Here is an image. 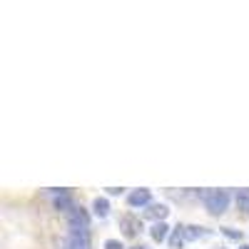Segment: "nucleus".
<instances>
[{"label": "nucleus", "instance_id": "nucleus-1", "mask_svg": "<svg viewBox=\"0 0 249 249\" xmlns=\"http://www.w3.org/2000/svg\"><path fill=\"white\" fill-rule=\"evenodd\" d=\"M202 202L212 214H222V212H227V207H230V195L224 190H207L202 195Z\"/></svg>", "mask_w": 249, "mask_h": 249}, {"label": "nucleus", "instance_id": "nucleus-2", "mask_svg": "<svg viewBox=\"0 0 249 249\" xmlns=\"http://www.w3.org/2000/svg\"><path fill=\"white\" fill-rule=\"evenodd\" d=\"M68 224L72 232H80V234H88V227H90V217L82 207H72L68 212Z\"/></svg>", "mask_w": 249, "mask_h": 249}, {"label": "nucleus", "instance_id": "nucleus-3", "mask_svg": "<svg viewBox=\"0 0 249 249\" xmlns=\"http://www.w3.org/2000/svg\"><path fill=\"white\" fill-rule=\"evenodd\" d=\"M150 199H152V195H150V190H135V192H130V197H127V204L130 207H150Z\"/></svg>", "mask_w": 249, "mask_h": 249}, {"label": "nucleus", "instance_id": "nucleus-4", "mask_svg": "<svg viewBox=\"0 0 249 249\" xmlns=\"http://www.w3.org/2000/svg\"><path fill=\"white\" fill-rule=\"evenodd\" d=\"M120 227H122V232H124V237H137V232L142 230V224H140V219L137 217H120Z\"/></svg>", "mask_w": 249, "mask_h": 249}, {"label": "nucleus", "instance_id": "nucleus-5", "mask_svg": "<svg viewBox=\"0 0 249 249\" xmlns=\"http://www.w3.org/2000/svg\"><path fill=\"white\" fill-rule=\"evenodd\" d=\"M65 249H90L88 234H80V232H70V237L65 239Z\"/></svg>", "mask_w": 249, "mask_h": 249}, {"label": "nucleus", "instance_id": "nucleus-6", "mask_svg": "<svg viewBox=\"0 0 249 249\" xmlns=\"http://www.w3.org/2000/svg\"><path fill=\"white\" fill-rule=\"evenodd\" d=\"M170 214V207L167 204H150L147 210H144V217H150L155 222H164V217Z\"/></svg>", "mask_w": 249, "mask_h": 249}, {"label": "nucleus", "instance_id": "nucleus-7", "mask_svg": "<svg viewBox=\"0 0 249 249\" xmlns=\"http://www.w3.org/2000/svg\"><path fill=\"white\" fill-rule=\"evenodd\" d=\"M55 192H57V197H55V210L68 214V212L72 210V207H75V204H72V199H70V195H68L65 190H55Z\"/></svg>", "mask_w": 249, "mask_h": 249}, {"label": "nucleus", "instance_id": "nucleus-8", "mask_svg": "<svg viewBox=\"0 0 249 249\" xmlns=\"http://www.w3.org/2000/svg\"><path fill=\"white\" fill-rule=\"evenodd\" d=\"M167 234H170V227L164 224V222H155V224H152L150 237H152L155 242H164V239H167Z\"/></svg>", "mask_w": 249, "mask_h": 249}, {"label": "nucleus", "instance_id": "nucleus-9", "mask_svg": "<svg viewBox=\"0 0 249 249\" xmlns=\"http://www.w3.org/2000/svg\"><path fill=\"white\" fill-rule=\"evenodd\" d=\"M202 237H207L204 227H197V224L184 227V239H187V242H197V239H202Z\"/></svg>", "mask_w": 249, "mask_h": 249}, {"label": "nucleus", "instance_id": "nucleus-10", "mask_svg": "<svg viewBox=\"0 0 249 249\" xmlns=\"http://www.w3.org/2000/svg\"><path fill=\"white\" fill-rule=\"evenodd\" d=\"M92 210H95V214H97L100 219H105V217L110 214V202H107L105 197H97V199L92 202Z\"/></svg>", "mask_w": 249, "mask_h": 249}, {"label": "nucleus", "instance_id": "nucleus-11", "mask_svg": "<svg viewBox=\"0 0 249 249\" xmlns=\"http://www.w3.org/2000/svg\"><path fill=\"white\" fill-rule=\"evenodd\" d=\"M184 227L179 224V227H175V232H172V237H170V249H182L184 247Z\"/></svg>", "mask_w": 249, "mask_h": 249}, {"label": "nucleus", "instance_id": "nucleus-12", "mask_svg": "<svg viewBox=\"0 0 249 249\" xmlns=\"http://www.w3.org/2000/svg\"><path fill=\"white\" fill-rule=\"evenodd\" d=\"M237 207H239L242 212L249 214V190H239L237 192Z\"/></svg>", "mask_w": 249, "mask_h": 249}, {"label": "nucleus", "instance_id": "nucleus-13", "mask_svg": "<svg viewBox=\"0 0 249 249\" xmlns=\"http://www.w3.org/2000/svg\"><path fill=\"white\" fill-rule=\"evenodd\" d=\"M222 234H227V237H230V239H242V232H237V230H232V227H222V230H219Z\"/></svg>", "mask_w": 249, "mask_h": 249}, {"label": "nucleus", "instance_id": "nucleus-14", "mask_svg": "<svg viewBox=\"0 0 249 249\" xmlns=\"http://www.w3.org/2000/svg\"><path fill=\"white\" fill-rule=\"evenodd\" d=\"M105 249H124V247H122L120 239H107V242H105Z\"/></svg>", "mask_w": 249, "mask_h": 249}, {"label": "nucleus", "instance_id": "nucleus-15", "mask_svg": "<svg viewBox=\"0 0 249 249\" xmlns=\"http://www.w3.org/2000/svg\"><path fill=\"white\" fill-rule=\"evenodd\" d=\"M107 192H110V195H120L122 190H120V187H107Z\"/></svg>", "mask_w": 249, "mask_h": 249}, {"label": "nucleus", "instance_id": "nucleus-16", "mask_svg": "<svg viewBox=\"0 0 249 249\" xmlns=\"http://www.w3.org/2000/svg\"><path fill=\"white\" fill-rule=\"evenodd\" d=\"M132 249H150V247H144V244H137V247H132Z\"/></svg>", "mask_w": 249, "mask_h": 249}, {"label": "nucleus", "instance_id": "nucleus-17", "mask_svg": "<svg viewBox=\"0 0 249 249\" xmlns=\"http://www.w3.org/2000/svg\"><path fill=\"white\" fill-rule=\"evenodd\" d=\"M239 249H249V244H239Z\"/></svg>", "mask_w": 249, "mask_h": 249}, {"label": "nucleus", "instance_id": "nucleus-18", "mask_svg": "<svg viewBox=\"0 0 249 249\" xmlns=\"http://www.w3.org/2000/svg\"><path fill=\"white\" fill-rule=\"evenodd\" d=\"M219 249H224V247H219Z\"/></svg>", "mask_w": 249, "mask_h": 249}]
</instances>
